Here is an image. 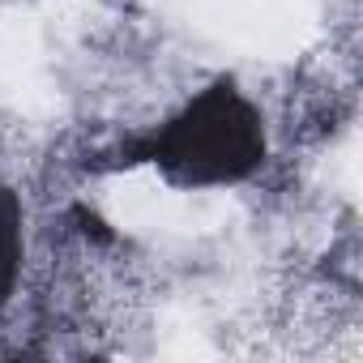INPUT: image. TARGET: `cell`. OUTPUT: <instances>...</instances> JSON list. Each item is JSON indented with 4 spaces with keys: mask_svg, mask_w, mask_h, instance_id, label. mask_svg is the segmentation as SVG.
<instances>
[{
    "mask_svg": "<svg viewBox=\"0 0 363 363\" xmlns=\"http://www.w3.org/2000/svg\"><path fill=\"white\" fill-rule=\"evenodd\" d=\"M133 158L154 162L171 189L240 184L265 162V120L244 90L223 77L150 133Z\"/></svg>",
    "mask_w": 363,
    "mask_h": 363,
    "instance_id": "cell-1",
    "label": "cell"
},
{
    "mask_svg": "<svg viewBox=\"0 0 363 363\" xmlns=\"http://www.w3.org/2000/svg\"><path fill=\"white\" fill-rule=\"evenodd\" d=\"M22 274V201L0 184V308L9 303Z\"/></svg>",
    "mask_w": 363,
    "mask_h": 363,
    "instance_id": "cell-2",
    "label": "cell"
}]
</instances>
